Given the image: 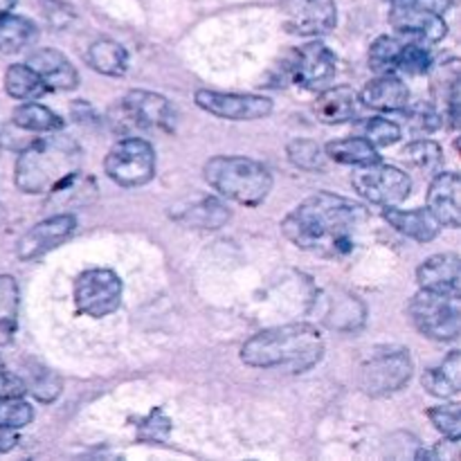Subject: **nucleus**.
<instances>
[{"label": "nucleus", "instance_id": "obj_31", "mask_svg": "<svg viewBox=\"0 0 461 461\" xmlns=\"http://www.w3.org/2000/svg\"><path fill=\"white\" fill-rule=\"evenodd\" d=\"M288 160L304 171H320L324 169L327 153L313 140H293L288 144Z\"/></svg>", "mask_w": 461, "mask_h": 461}, {"label": "nucleus", "instance_id": "obj_26", "mask_svg": "<svg viewBox=\"0 0 461 461\" xmlns=\"http://www.w3.org/2000/svg\"><path fill=\"white\" fill-rule=\"evenodd\" d=\"M174 219L185 225H192V228L219 230L230 221V210L216 198H203V201L189 205L187 210H180Z\"/></svg>", "mask_w": 461, "mask_h": 461}, {"label": "nucleus", "instance_id": "obj_10", "mask_svg": "<svg viewBox=\"0 0 461 461\" xmlns=\"http://www.w3.org/2000/svg\"><path fill=\"white\" fill-rule=\"evenodd\" d=\"M196 104L210 115L232 122H255L264 120L273 113V99L261 95H239V93H216V90H198Z\"/></svg>", "mask_w": 461, "mask_h": 461}, {"label": "nucleus", "instance_id": "obj_19", "mask_svg": "<svg viewBox=\"0 0 461 461\" xmlns=\"http://www.w3.org/2000/svg\"><path fill=\"white\" fill-rule=\"evenodd\" d=\"M358 99L367 108H374V111L394 113V111H403V108H408L410 90L399 77L387 72V75H381L378 79L369 81V84L365 86L363 93H360Z\"/></svg>", "mask_w": 461, "mask_h": 461}, {"label": "nucleus", "instance_id": "obj_30", "mask_svg": "<svg viewBox=\"0 0 461 461\" xmlns=\"http://www.w3.org/2000/svg\"><path fill=\"white\" fill-rule=\"evenodd\" d=\"M405 162L414 167V169L423 171V174H439L441 165H444V151L432 140H417V142L408 144L403 151Z\"/></svg>", "mask_w": 461, "mask_h": 461}, {"label": "nucleus", "instance_id": "obj_7", "mask_svg": "<svg viewBox=\"0 0 461 461\" xmlns=\"http://www.w3.org/2000/svg\"><path fill=\"white\" fill-rule=\"evenodd\" d=\"M351 185L358 192V196L383 207L403 203L412 189V180L405 171H401L399 167L381 165L378 160L360 165L351 176Z\"/></svg>", "mask_w": 461, "mask_h": 461}, {"label": "nucleus", "instance_id": "obj_4", "mask_svg": "<svg viewBox=\"0 0 461 461\" xmlns=\"http://www.w3.org/2000/svg\"><path fill=\"white\" fill-rule=\"evenodd\" d=\"M205 180L221 196L241 205H259L273 189L268 167L243 156L212 158L205 165Z\"/></svg>", "mask_w": 461, "mask_h": 461}, {"label": "nucleus", "instance_id": "obj_2", "mask_svg": "<svg viewBox=\"0 0 461 461\" xmlns=\"http://www.w3.org/2000/svg\"><path fill=\"white\" fill-rule=\"evenodd\" d=\"M322 354V333L306 322L266 329L241 347V360L248 367H286L293 374H302L318 365Z\"/></svg>", "mask_w": 461, "mask_h": 461}, {"label": "nucleus", "instance_id": "obj_20", "mask_svg": "<svg viewBox=\"0 0 461 461\" xmlns=\"http://www.w3.org/2000/svg\"><path fill=\"white\" fill-rule=\"evenodd\" d=\"M95 196H97V185H95V180L90 176L75 171L66 180H61L57 187L50 189L48 207L57 212V214H70V210L90 205L95 201Z\"/></svg>", "mask_w": 461, "mask_h": 461}, {"label": "nucleus", "instance_id": "obj_35", "mask_svg": "<svg viewBox=\"0 0 461 461\" xmlns=\"http://www.w3.org/2000/svg\"><path fill=\"white\" fill-rule=\"evenodd\" d=\"M18 284L9 275H0V327H14L18 315Z\"/></svg>", "mask_w": 461, "mask_h": 461}, {"label": "nucleus", "instance_id": "obj_25", "mask_svg": "<svg viewBox=\"0 0 461 461\" xmlns=\"http://www.w3.org/2000/svg\"><path fill=\"white\" fill-rule=\"evenodd\" d=\"M39 36L34 23L18 14H3L0 16V54H16L30 48Z\"/></svg>", "mask_w": 461, "mask_h": 461}, {"label": "nucleus", "instance_id": "obj_36", "mask_svg": "<svg viewBox=\"0 0 461 461\" xmlns=\"http://www.w3.org/2000/svg\"><path fill=\"white\" fill-rule=\"evenodd\" d=\"M365 140L374 144V147H390L401 140V126L383 117H372L365 124Z\"/></svg>", "mask_w": 461, "mask_h": 461}, {"label": "nucleus", "instance_id": "obj_37", "mask_svg": "<svg viewBox=\"0 0 461 461\" xmlns=\"http://www.w3.org/2000/svg\"><path fill=\"white\" fill-rule=\"evenodd\" d=\"M432 66L430 52L421 45H403L399 52V61L396 68H401L408 75H426Z\"/></svg>", "mask_w": 461, "mask_h": 461}, {"label": "nucleus", "instance_id": "obj_40", "mask_svg": "<svg viewBox=\"0 0 461 461\" xmlns=\"http://www.w3.org/2000/svg\"><path fill=\"white\" fill-rule=\"evenodd\" d=\"M27 392V385L16 376L0 367V401L12 399V396H23Z\"/></svg>", "mask_w": 461, "mask_h": 461}, {"label": "nucleus", "instance_id": "obj_44", "mask_svg": "<svg viewBox=\"0 0 461 461\" xmlns=\"http://www.w3.org/2000/svg\"><path fill=\"white\" fill-rule=\"evenodd\" d=\"M0 367H3V360H0Z\"/></svg>", "mask_w": 461, "mask_h": 461}, {"label": "nucleus", "instance_id": "obj_5", "mask_svg": "<svg viewBox=\"0 0 461 461\" xmlns=\"http://www.w3.org/2000/svg\"><path fill=\"white\" fill-rule=\"evenodd\" d=\"M410 315L419 331L430 340H457L461 331L459 295L419 291L410 302Z\"/></svg>", "mask_w": 461, "mask_h": 461}, {"label": "nucleus", "instance_id": "obj_16", "mask_svg": "<svg viewBox=\"0 0 461 461\" xmlns=\"http://www.w3.org/2000/svg\"><path fill=\"white\" fill-rule=\"evenodd\" d=\"M461 180L455 171L435 174V180L428 192V210L446 228H459L461 205H459Z\"/></svg>", "mask_w": 461, "mask_h": 461}, {"label": "nucleus", "instance_id": "obj_42", "mask_svg": "<svg viewBox=\"0 0 461 461\" xmlns=\"http://www.w3.org/2000/svg\"><path fill=\"white\" fill-rule=\"evenodd\" d=\"M18 0H0V16H3V14H7V12H12L14 9V5H16Z\"/></svg>", "mask_w": 461, "mask_h": 461}, {"label": "nucleus", "instance_id": "obj_43", "mask_svg": "<svg viewBox=\"0 0 461 461\" xmlns=\"http://www.w3.org/2000/svg\"><path fill=\"white\" fill-rule=\"evenodd\" d=\"M401 3H405V0H394V5H401Z\"/></svg>", "mask_w": 461, "mask_h": 461}, {"label": "nucleus", "instance_id": "obj_21", "mask_svg": "<svg viewBox=\"0 0 461 461\" xmlns=\"http://www.w3.org/2000/svg\"><path fill=\"white\" fill-rule=\"evenodd\" d=\"M313 113L322 124H342L358 113V93L349 86L329 88L315 99Z\"/></svg>", "mask_w": 461, "mask_h": 461}, {"label": "nucleus", "instance_id": "obj_8", "mask_svg": "<svg viewBox=\"0 0 461 461\" xmlns=\"http://www.w3.org/2000/svg\"><path fill=\"white\" fill-rule=\"evenodd\" d=\"M77 309L88 318H106L122 304V279L113 270H86L75 282Z\"/></svg>", "mask_w": 461, "mask_h": 461}, {"label": "nucleus", "instance_id": "obj_41", "mask_svg": "<svg viewBox=\"0 0 461 461\" xmlns=\"http://www.w3.org/2000/svg\"><path fill=\"white\" fill-rule=\"evenodd\" d=\"M16 444H18V437L14 435L12 428L0 426V453H9V450L16 448Z\"/></svg>", "mask_w": 461, "mask_h": 461}, {"label": "nucleus", "instance_id": "obj_22", "mask_svg": "<svg viewBox=\"0 0 461 461\" xmlns=\"http://www.w3.org/2000/svg\"><path fill=\"white\" fill-rule=\"evenodd\" d=\"M383 216L392 228L419 243L432 241L439 234V221L430 214V210H396L392 205L385 207Z\"/></svg>", "mask_w": 461, "mask_h": 461}, {"label": "nucleus", "instance_id": "obj_27", "mask_svg": "<svg viewBox=\"0 0 461 461\" xmlns=\"http://www.w3.org/2000/svg\"><path fill=\"white\" fill-rule=\"evenodd\" d=\"M324 153L331 160L340 162V165H369V162L378 160V151L369 140L365 138H345L336 140V142H329L324 147Z\"/></svg>", "mask_w": 461, "mask_h": 461}, {"label": "nucleus", "instance_id": "obj_29", "mask_svg": "<svg viewBox=\"0 0 461 461\" xmlns=\"http://www.w3.org/2000/svg\"><path fill=\"white\" fill-rule=\"evenodd\" d=\"M14 124L23 131H34V133H54L63 129V120L41 104H23L14 111Z\"/></svg>", "mask_w": 461, "mask_h": 461}, {"label": "nucleus", "instance_id": "obj_15", "mask_svg": "<svg viewBox=\"0 0 461 461\" xmlns=\"http://www.w3.org/2000/svg\"><path fill=\"white\" fill-rule=\"evenodd\" d=\"M417 282L423 291L459 295L461 293V266L455 252H441L423 261L417 270Z\"/></svg>", "mask_w": 461, "mask_h": 461}, {"label": "nucleus", "instance_id": "obj_38", "mask_svg": "<svg viewBox=\"0 0 461 461\" xmlns=\"http://www.w3.org/2000/svg\"><path fill=\"white\" fill-rule=\"evenodd\" d=\"M27 387H30L27 392H32V394H34L39 401H43V403H50V401H54L59 394H61V381H59L52 372H48V369L36 372L34 381H32Z\"/></svg>", "mask_w": 461, "mask_h": 461}, {"label": "nucleus", "instance_id": "obj_1", "mask_svg": "<svg viewBox=\"0 0 461 461\" xmlns=\"http://www.w3.org/2000/svg\"><path fill=\"white\" fill-rule=\"evenodd\" d=\"M369 223L367 207L345 196L320 192L302 201L284 219L288 241L318 257H342L354 250L358 234Z\"/></svg>", "mask_w": 461, "mask_h": 461}, {"label": "nucleus", "instance_id": "obj_11", "mask_svg": "<svg viewBox=\"0 0 461 461\" xmlns=\"http://www.w3.org/2000/svg\"><path fill=\"white\" fill-rule=\"evenodd\" d=\"M282 14L286 30L300 36L327 34L338 21L333 0H282Z\"/></svg>", "mask_w": 461, "mask_h": 461}, {"label": "nucleus", "instance_id": "obj_32", "mask_svg": "<svg viewBox=\"0 0 461 461\" xmlns=\"http://www.w3.org/2000/svg\"><path fill=\"white\" fill-rule=\"evenodd\" d=\"M401 48H403L401 41L392 39V36H378L372 43V50H369V68L374 72H381V75L396 70Z\"/></svg>", "mask_w": 461, "mask_h": 461}, {"label": "nucleus", "instance_id": "obj_14", "mask_svg": "<svg viewBox=\"0 0 461 461\" xmlns=\"http://www.w3.org/2000/svg\"><path fill=\"white\" fill-rule=\"evenodd\" d=\"M390 23L399 34L430 41V43H439L448 34V25L441 14L414 5H396L390 14Z\"/></svg>", "mask_w": 461, "mask_h": 461}, {"label": "nucleus", "instance_id": "obj_39", "mask_svg": "<svg viewBox=\"0 0 461 461\" xmlns=\"http://www.w3.org/2000/svg\"><path fill=\"white\" fill-rule=\"evenodd\" d=\"M169 435V419L162 412H153L147 421L140 426V439L144 441H162Z\"/></svg>", "mask_w": 461, "mask_h": 461}, {"label": "nucleus", "instance_id": "obj_13", "mask_svg": "<svg viewBox=\"0 0 461 461\" xmlns=\"http://www.w3.org/2000/svg\"><path fill=\"white\" fill-rule=\"evenodd\" d=\"M338 59L324 43H306L291 61V77L304 88H318L336 77Z\"/></svg>", "mask_w": 461, "mask_h": 461}, {"label": "nucleus", "instance_id": "obj_3", "mask_svg": "<svg viewBox=\"0 0 461 461\" xmlns=\"http://www.w3.org/2000/svg\"><path fill=\"white\" fill-rule=\"evenodd\" d=\"M81 147L72 138H43L30 144L16 160V187L23 194H48L79 171Z\"/></svg>", "mask_w": 461, "mask_h": 461}, {"label": "nucleus", "instance_id": "obj_6", "mask_svg": "<svg viewBox=\"0 0 461 461\" xmlns=\"http://www.w3.org/2000/svg\"><path fill=\"white\" fill-rule=\"evenodd\" d=\"M104 167L120 187H140L156 176V151L142 138L122 140L108 151Z\"/></svg>", "mask_w": 461, "mask_h": 461}, {"label": "nucleus", "instance_id": "obj_23", "mask_svg": "<svg viewBox=\"0 0 461 461\" xmlns=\"http://www.w3.org/2000/svg\"><path fill=\"white\" fill-rule=\"evenodd\" d=\"M423 387L428 394L439 396V399H453L461 390V356L459 351H450L448 358L439 365L432 367L423 374L421 378Z\"/></svg>", "mask_w": 461, "mask_h": 461}, {"label": "nucleus", "instance_id": "obj_12", "mask_svg": "<svg viewBox=\"0 0 461 461\" xmlns=\"http://www.w3.org/2000/svg\"><path fill=\"white\" fill-rule=\"evenodd\" d=\"M77 228V219L72 214H52L45 221L27 230L18 241V257L25 261L39 259L50 250L61 246L72 237Z\"/></svg>", "mask_w": 461, "mask_h": 461}, {"label": "nucleus", "instance_id": "obj_18", "mask_svg": "<svg viewBox=\"0 0 461 461\" xmlns=\"http://www.w3.org/2000/svg\"><path fill=\"white\" fill-rule=\"evenodd\" d=\"M124 111L138 122L140 126L151 129H174V111L169 99L149 90H131L124 97Z\"/></svg>", "mask_w": 461, "mask_h": 461}, {"label": "nucleus", "instance_id": "obj_28", "mask_svg": "<svg viewBox=\"0 0 461 461\" xmlns=\"http://www.w3.org/2000/svg\"><path fill=\"white\" fill-rule=\"evenodd\" d=\"M5 90L14 99H36L48 88L27 63H14L5 72Z\"/></svg>", "mask_w": 461, "mask_h": 461}, {"label": "nucleus", "instance_id": "obj_33", "mask_svg": "<svg viewBox=\"0 0 461 461\" xmlns=\"http://www.w3.org/2000/svg\"><path fill=\"white\" fill-rule=\"evenodd\" d=\"M34 419V410L27 401L21 396H12V399L0 401V426L12 428V430H21V428L30 426Z\"/></svg>", "mask_w": 461, "mask_h": 461}, {"label": "nucleus", "instance_id": "obj_9", "mask_svg": "<svg viewBox=\"0 0 461 461\" xmlns=\"http://www.w3.org/2000/svg\"><path fill=\"white\" fill-rule=\"evenodd\" d=\"M412 358L405 351L383 354L367 360L360 369V390L372 396H387L405 387L412 378Z\"/></svg>", "mask_w": 461, "mask_h": 461}, {"label": "nucleus", "instance_id": "obj_24", "mask_svg": "<svg viewBox=\"0 0 461 461\" xmlns=\"http://www.w3.org/2000/svg\"><path fill=\"white\" fill-rule=\"evenodd\" d=\"M86 61L95 72L106 77H122L129 70V54L117 41L99 39L88 48Z\"/></svg>", "mask_w": 461, "mask_h": 461}, {"label": "nucleus", "instance_id": "obj_17", "mask_svg": "<svg viewBox=\"0 0 461 461\" xmlns=\"http://www.w3.org/2000/svg\"><path fill=\"white\" fill-rule=\"evenodd\" d=\"M27 66L39 75V79L43 81L48 90H75L79 86V72L72 66L70 59L59 50H36Z\"/></svg>", "mask_w": 461, "mask_h": 461}, {"label": "nucleus", "instance_id": "obj_34", "mask_svg": "<svg viewBox=\"0 0 461 461\" xmlns=\"http://www.w3.org/2000/svg\"><path fill=\"white\" fill-rule=\"evenodd\" d=\"M432 426L446 437V439L459 441L461 439V410L457 403L448 405H437L428 412Z\"/></svg>", "mask_w": 461, "mask_h": 461}]
</instances>
